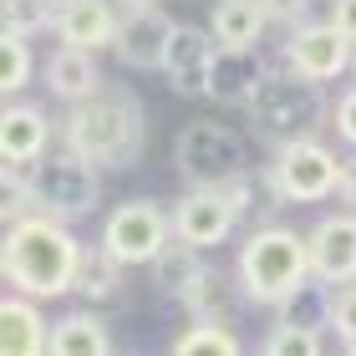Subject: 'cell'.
Listing matches in <instances>:
<instances>
[{"mask_svg": "<svg viewBox=\"0 0 356 356\" xmlns=\"http://www.w3.org/2000/svg\"><path fill=\"white\" fill-rule=\"evenodd\" d=\"M87 245L67 229V219L31 209V214L6 224V245H0V270H6L10 290H26L36 300L67 296L76 290V270H82Z\"/></svg>", "mask_w": 356, "mask_h": 356, "instance_id": "cell-1", "label": "cell"}, {"mask_svg": "<svg viewBox=\"0 0 356 356\" xmlns=\"http://www.w3.org/2000/svg\"><path fill=\"white\" fill-rule=\"evenodd\" d=\"M61 138L87 163L122 173L138 163L143 143H148V112H143V102L127 87H97L92 97L72 102L67 122H61Z\"/></svg>", "mask_w": 356, "mask_h": 356, "instance_id": "cell-2", "label": "cell"}, {"mask_svg": "<svg viewBox=\"0 0 356 356\" xmlns=\"http://www.w3.org/2000/svg\"><path fill=\"white\" fill-rule=\"evenodd\" d=\"M305 275H311V245L300 234L280 229V224L254 229L239 250V285L260 305H280Z\"/></svg>", "mask_w": 356, "mask_h": 356, "instance_id": "cell-3", "label": "cell"}, {"mask_svg": "<svg viewBox=\"0 0 356 356\" xmlns=\"http://www.w3.org/2000/svg\"><path fill=\"white\" fill-rule=\"evenodd\" d=\"M250 122L260 127V138L285 148V143H300V138H316L321 118H326V97H321V82L290 72V76H275L254 92V102L245 107Z\"/></svg>", "mask_w": 356, "mask_h": 356, "instance_id": "cell-4", "label": "cell"}, {"mask_svg": "<svg viewBox=\"0 0 356 356\" xmlns=\"http://www.w3.org/2000/svg\"><path fill=\"white\" fill-rule=\"evenodd\" d=\"M31 199H36V209H46L56 219H82L102 199V168L61 143V153L31 163Z\"/></svg>", "mask_w": 356, "mask_h": 356, "instance_id": "cell-5", "label": "cell"}, {"mask_svg": "<svg viewBox=\"0 0 356 356\" xmlns=\"http://www.w3.org/2000/svg\"><path fill=\"white\" fill-rule=\"evenodd\" d=\"M173 168L188 188L219 184L229 173H245V138L234 127L214 122V118H199L173 138Z\"/></svg>", "mask_w": 356, "mask_h": 356, "instance_id": "cell-6", "label": "cell"}, {"mask_svg": "<svg viewBox=\"0 0 356 356\" xmlns=\"http://www.w3.org/2000/svg\"><path fill=\"white\" fill-rule=\"evenodd\" d=\"M341 173L346 163L336 158L331 148H321L316 138H300V143H285L275 168L265 173V184L275 199H290V204H316L326 193L341 188Z\"/></svg>", "mask_w": 356, "mask_h": 356, "instance_id": "cell-7", "label": "cell"}, {"mask_svg": "<svg viewBox=\"0 0 356 356\" xmlns=\"http://www.w3.org/2000/svg\"><path fill=\"white\" fill-rule=\"evenodd\" d=\"M173 239V214L153 199H127L107 214L102 245L118 254L122 265H153L158 250Z\"/></svg>", "mask_w": 356, "mask_h": 356, "instance_id": "cell-8", "label": "cell"}, {"mask_svg": "<svg viewBox=\"0 0 356 356\" xmlns=\"http://www.w3.org/2000/svg\"><path fill=\"white\" fill-rule=\"evenodd\" d=\"M351 51H356V41H351L336 21H326V26L300 21L296 31H290V41H285L290 72L311 76V82H336V76L351 67Z\"/></svg>", "mask_w": 356, "mask_h": 356, "instance_id": "cell-9", "label": "cell"}, {"mask_svg": "<svg viewBox=\"0 0 356 356\" xmlns=\"http://www.w3.org/2000/svg\"><path fill=\"white\" fill-rule=\"evenodd\" d=\"M239 214H245V209L229 204L219 188H188L184 199L173 204V234L188 239V245H199V250H214V245L229 239Z\"/></svg>", "mask_w": 356, "mask_h": 356, "instance_id": "cell-10", "label": "cell"}, {"mask_svg": "<svg viewBox=\"0 0 356 356\" xmlns=\"http://www.w3.org/2000/svg\"><path fill=\"white\" fill-rule=\"evenodd\" d=\"M173 31H178V21H173V15H163L158 6L127 10L122 26H118L112 51H118V61H122V67H133V72H163V56H168Z\"/></svg>", "mask_w": 356, "mask_h": 356, "instance_id": "cell-11", "label": "cell"}, {"mask_svg": "<svg viewBox=\"0 0 356 356\" xmlns=\"http://www.w3.org/2000/svg\"><path fill=\"white\" fill-rule=\"evenodd\" d=\"M214 31H199V26H178L173 41H168V56H163V76L178 97H209V72H214Z\"/></svg>", "mask_w": 356, "mask_h": 356, "instance_id": "cell-12", "label": "cell"}, {"mask_svg": "<svg viewBox=\"0 0 356 356\" xmlns=\"http://www.w3.org/2000/svg\"><path fill=\"white\" fill-rule=\"evenodd\" d=\"M270 82V67L254 46H219L214 72H209V97L224 107H250L254 92Z\"/></svg>", "mask_w": 356, "mask_h": 356, "instance_id": "cell-13", "label": "cell"}, {"mask_svg": "<svg viewBox=\"0 0 356 356\" xmlns=\"http://www.w3.org/2000/svg\"><path fill=\"white\" fill-rule=\"evenodd\" d=\"M305 245H311V275H321L331 285L356 280V214L321 219Z\"/></svg>", "mask_w": 356, "mask_h": 356, "instance_id": "cell-14", "label": "cell"}, {"mask_svg": "<svg viewBox=\"0 0 356 356\" xmlns=\"http://www.w3.org/2000/svg\"><path fill=\"white\" fill-rule=\"evenodd\" d=\"M118 10L107 6V0H61V10H56V36L67 41V46H112L118 41Z\"/></svg>", "mask_w": 356, "mask_h": 356, "instance_id": "cell-15", "label": "cell"}, {"mask_svg": "<svg viewBox=\"0 0 356 356\" xmlns=\"http://www.w3.org/2000/svg\"><path fill=\"white\" fill-rule=\"evenodd\" d=\"M46 138H51V122H46L41 107L10 102L0 112V153H6V163H36L46 153Z\"/></svg>", "mask_w": 356, "mask_h": 356, "instance_id": "cell-16", "label": "cell"}, {"mask_svg": "<svg viewBox=\"0 0 356 356\" xmlns=\"http://www.w3.org/2000/svg\"><path fill=\"white\" fill-rule=\"evenodd\" d=\"M36 296H6L0 300V351L6 356H36L51 346V326L31 305Z\"/></svg>", "mask_w": 356, "mask_h": 356, "instance_id": "cell-17", "label": "cell"}, {"mask_svg": "<svg viewBox=\"0 0 356 356\" xmlns=\"http://www.w3.org/2000/svg\"><path fill=\"white\" fill-rule=\"evenodd\" d=\"M46 87H51V97H61V102H82V97H92L97 87H102V76H97V61L87 46H67L61 41L51 56H46Z\"/></svg>", "mask_w": 356, "mask_h": 356, "instance_id": "cell-18", "label": "cell"}, {"mask_svg": "<svg viewBox=\"0 0 356 356\" xmlns=\"http://www.w3.org/2000/svg\"><path fill=\"white\" fill-rule=\"evenodd\" d=\"M46 351H51V356H107L112 351V331H107L102 316L72 311V316H61L51 326V346H46Z\"/></svg>", "mask_w": 356, "mask_h": 356, "instance_id": "cell-19", "label": "cell"}, {"mask_svg": "<svg viewBox=\"0 0 356 356\" xmlns=\"http://www.w3.org/2000/svg\"><path fill=\"white\" fill-rule=\"evenodd\" d=\"M265 26H270L265 0H219L214 21H209V31H214L219 46H254Z\"/></svg>", "mask_w": 356, "mask_h": 356, "instance_id": "cell-20", "label": "cell"}, {"mask_svg": "<svg viewBox=\"0 0 356 356\" xmlns=\"http://www.w3.org/2000/svg\"><path fill=\"white\" fill-rule=\"evenodd\" d=\"M331 280H321V275H305V280L290 290V296L275 305L280 311V321H290V326H305V331H321L331 326Z\"/></svg>", "mask_w": 356, "mask_h": 356, "instance_id": "cell-21", "label": "cell"}, {"mask_svg": "<svg viewBox=\"0 0 356 356\" xmlns=\"http://www.w3.org/2000/svg\"><path fill=\"white\" fill-rule=\"evenodd\" d=\"M204 270V260H199V245H188V239H168L163 250H158V260H153V280H158V290L163 296H173V300H184V290L193 285V275Z\"/></svg>", "mask_w": 356, "mask_h": 356, "instance_id": "cell-22", "label": "cell"}, {"mask_svg": "<svg viewBox=\"0 0 356 356\" xmlns=\"http://www.w3.org/2000/svg\"><path fill=\"white\" fill-rule=\"evenodd\" d=\"M122 260L112 254L107 245L102 250H87L82 254V270H76V296H87V300H112L122 290Z\"/></svg>", "mask_w": 356, "mask_h": 356, "instance_id": "cell-23", "label": "cell"}, {"mask_svg": "<svg viewBox=\"0 0 356 356\" xmlns=\"http://www.w3.org/2000/svg\"><path fill=\"white\" fill-rule=\"evenodd\" d=\"M173 356H239V341L219 316H193V326L173 341Z\"/></svg>", "mask_w": 356, "mask_h": 356, "instance_id": "cell-24", "label": "cell"}, {"mask_svg": "<svg viewBox=\"0 0 356 356\" xmlns=\"http://www.w3.org/2000/svg\"><path fill=\"white\" fill-rule=\"evenodd\" d=\"M31 36L26 31H10L6 26V36H0V92L15 97L26 82H31Z\"/></svg>", "mask_w": 356, "mask_h": 356, "instance_id": "cell-25", "label": "cell"}, {"mask_svg": "<svg viewBox=\"0 0 356 356\" xmlns=\"http://www.w3.org/2000/svg\"><path fill=\"white\" fill-rule=\"evenodd\" d=\"M265 356H321V331L290 326V321H275V331L260 341Z\"/></svg>", "mask_w": 356, "mask_h": 356, "instance_id": "cell-26", "label": "cell"}, {"mask_svg": "<svg viewBox=\"0 0 356 356\" xmlns=\"http://www.w3.org/2000/svg\"><path fill=\"white\" fill-rule=\"evenodd\" d=\"M56 10H61V0H6V26L36 36V31L56 26Z\"/></svg>", "mask_w": 356, "mask_h": 356, "instance_id": "cell-27", "label": "cell"}, {"mask_svg": "<svg viewBox=\"0 0 356 356\" xmlns=\"http://www.w3.org/2000/svg\"><path fill=\"white\" fill-rule=\"evenodd\" d=\"M184 305H188V316H219L224 311V290H219V275L214 270H199L193 275V285L184 290Z\"/></svg>", "mask_w": 356, "mask_h": 356, "instance_id": "cell-28", "label": "cell"}, {"mask_svg": "<svg viewBox=\"0 0 356 356\" xmlns=\"http://www.w3.org/2000/svg\"><path fill=\"white\" fill-rule=\"evenodd\" d=\"M331 331L341 336V346H356V280H346V290L331 296Z\"/></svg>", "mask_w": 356, "mask_h": 356, "instance_id": "cell-29", "label": "cell"}, {"mask_svg": "<svg viewBox=\"0 0 356 356\" xmlns=\"http://www.w3.org/2000/svg\"><path fill=\"white\" fill-rule=\"evenodd\" d=\"M331 118H336V133H341V138L351 143V148H356V87H346L341 97H336Z\"/></svg>", "mask_w": 356, "mask_h": 356, "instance_id": "cell-30", "label": "cell"}, {"mask_svg": "<svg viewBox=\"0 0 356 356\" xmlns=\"http://www.w3.org/2000/svg\"><path fill=\"white\" fill-rule=\"evenodd\" d=\"M270 21H285V26H300L311 15V0H265Z\"/></svg>", "mask_w": 356, "mask_h": 356, "instance_id": "cell-31", "label": "cell"}, {"mask_svg": "<svg viewBox=\"0 0 356 356\" xmlns=\"http://www.w3.org/2000/svg\"><path fill=\"white\" fill-rule=\"evenodd\" d=\"M331 21L356 41V0H331Z\"/></svg>", "mask_w": 356, "mask_h": 356, "instance_id": "cell-32", "label": "cell"}, {"mask_svg": "<svg viewBox=\"0 0 356 356\" xmlns=\"http://www.w3.org/2000/svg\"><path fill=\"white\" fill-rule=\"evenodd\" d=\"M336 193H341V199L356 209V158H351V163H346V173H341V188H336Z\"/></svg>", "mask_w": 356, "mask_h": 356, "instance_id": "cell-33", "label": "cell"}, {"mask_svg": "<svg viewBox=\"0 0 356 356\" xmlns=\"http://www.w3.org/2000/svg\"><path fill=\"white\" fill-rule=\"evenodd\" d=\"M118 6H127V10H148V6H158V0H118Z\"/></svg>", "mask_w": 356, "mask_h": 356, "instance_id": "cell-34", "label": "cell"}, {"mask_svg": "<svg viewBox=\"0 0 356 356\" xmlns=\"http://www.w3.org/2000/svg\"><path fill=\"white\" fill-rule=\"evenodd\" d=\"M351 67H356V51H351Z\"/></svg>", "mask_w": 356, "mask_h": 356, "instance_id": "cell-35", "label": "cell"}, {"mask_svg": "<svg viewBox=\"0 0 356 356\" xmlns=\"http://www.w3.org/2000/svg\"><path fill=\"white\" fill-rule=\"evenodd\" d=\"M351 356H356V346H351Z\"/></svg>", "mask_w": 356, "mask_h": 356, "instance_id": "cell-36", "label": "cell"}]
</instances>
